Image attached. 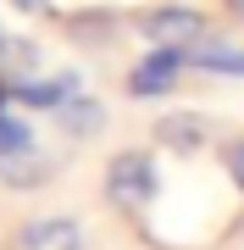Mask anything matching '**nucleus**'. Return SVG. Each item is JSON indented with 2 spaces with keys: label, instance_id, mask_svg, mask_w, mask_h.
Listing matches in <instances>:
<instances>
[{
  "label": "nucleus",
  "instance_id": "15",
  "mask_svg": "<svg viewBox=\"0 0 244 250\" xmlns=\"http://www.w3.org/2000/svg\"><path fill=\"white\" fill-rule=\"evenodd\" d=\"M222 6H227V11H233V17L244 22V0H222Z\"/></svg>",
  "mask_w": 244,
  "mask_h": 250
},
{
  "label": "nucleus",
  "instance_id": "11",
  "mask_svg": "<svg viewBox=\"0 0 244 250\" xmlns=\"http://www.w3.org/2000/svg\"><path fill=\"white\" fill-rule=\"evenodd\" d=\"M67 34H73V39H89V45H106V39H111V17H106V11H83V17L67 22Z\"/></svg>",
  "mask_w": 244,
  "mask_h": 250
},
{
  "label": "nucleus",
  "instance_id": "1",
  "mask_svg": "<svg viewBox=\"0 0 244 250\" xmlns=\"http://www.w3.org/2000/svg\"><path fill=\"white\" fill-rule=\"evenodd\" d=\"M155 189H161V178H155V156L150 150H117L106 161V200L111 206L145 211V206L155 200Z\"/></svg>",
  "mask_w": 244,
  "mask_h": 250
},
{
  "label": "nucleus",
  "instance_id": "6",
  "mask_svg": "<svg viewBox=\"0 0 244 250\" xmlns=\"http://www.w3.org/2000/svg\"><path fill=\"white\" fill-rule=\"evenodd\" d=\"M17 250H83V233L73 217H39L17 228Z\"/></svg>",
  "mask_w": 244,
  "mask_h": 250
},
{
  "label": "nucleus",
  "instance_id": "4",
  "mask_svg": "<svg viewBox=\"0 0 244 250\" xmlns=\"http://www.w3.org/2000/svg\"><path fill=\"white\" fill-rule=\"evenodd\" d=\"M6 95L17 100V106L56 111V106H67L73 95H83V78H78V72H56V78H22V83H11Z\"/></svg>",
  "mask_w": 244,
  "mask_h": 250
},
{
  "label": "nucleus",
  "instance_id": "3",
  "mask_svg": "<svg viewBox=\"0 0 244 250\" xmlns=\"http://www.w3.org/2000/svg\"><path fill=\"white\" fill-rule=\"evenodd\" d=\"M183 67H189V56H183V50H161V45H150V56H145L133 72H128V95H133V100H155V95H167L172 83L183 78Z\"/></svg>",
  "mask_w": 244,
  "mask_h": 250
},
{
  "label": "nucleus",
  "instance_id": "13",
  "mask_svg": "<svg viewBox=\"0 0 244 250\" xmlns=\"http://www.w3.org/2000/svg\"><path fill=\"white\" fill-rule=\"evenodd\" d=\"M222 167H227V178H233L239 195H244V139H227L222 145Z\"/></svg>",
  "mask_w": 244,
  "mask_h": 250
},
{
  "label": "nucleus",
  "instance_id": "2",
  "mask_svg": "<svg viewBox=\"0 0 244 250\" xmlns=\"http://www.w3.org/2000/svg\"><path fill=\"white\" fill-rule=\"evenodd\" d=\"M139 34L150 45H161V50H194L206 39V17L194 6H150L139 17Z\"/></svg>",
  "mask_w": 244,
  "mask_h": 250
},
{
  "label": "nucleus",
  "instance_id": "16",
  "mask_svg": "<svg viewBox=\"0 0 244 250\" xmlns=\"http://www.w3.org/2000/svg\"><path fill=\"white\" fill-rule=\"evenodd\" d=\"M0 56H6V34H0Z\"/></svg>",
  "mask_w": 244,
  "mask_h": 250
},
{
  "label": "nucleus",
  "instance_id": "9",
  "mask_svg": "<svg viewBox=\"0 0 244 250\" xmlns=\"http://www.w3.org/2000/svg\"><path fill=\"white\" fill-rule=\"evenodd\" d=\"M56 123H61L67 139H94L100 128H106V106H100L94 95H73L67 106H56Z\"/></svg>",
  "mask_w": 244,
  "mask_h": 250
},
{
  "label": "nucleus",
  "instance_id": "12",
  "mask_svg": "<svg viewBox=\"0 0 244 250\" xmlns=\"http://www.w3.org/2000/svg\"><path fill=\"white\" fill-rule=\"evenodd\" d=\"M28 145H34V128L0 111V156H6V150H28Z\"/></svg>",
  "mask_w": 244,
  "mask_h": 250
},
{
  "label": "nucleus",
  "instance_id": "8",
  "mask_svg": "<svg viewBox=\"0 0 244 250\" xmlns=\"http://www.w3.org/2000/svg\"><path fill=\"white\" fill-rule=\"evenodd\" d=\"M56 172V161L39 150V145H28V150H6L0 156V184L6 189H39Z\"/></svg>",
  "mask_w": 244,
  "mask_h": 250
},
{
  "label": "nucleus",
  "instance_id": "14",
  "mask_svg": "<svg viewBox=\"0 0 244 250\" xmlns=\"http://www.w3.org/2000/svg\"><path fill=\"white\" fill-rule=\"evenodd\" d=\"M11 6H17V11H28V17H50V11H56L50 0H11Z\"/></svg>",
  "mask_w": 244,
  "mask_h": 250
},
{
  "label": "nucleus",
  "instance_id": "5",
  "mask_svg": "<svg viewBox=\"0 0 244 250\" xmlns=\"http://www.w3.org/2000/svg\"><path fill=\"white\" fill-rule=\"evenodd\" d=\"M155 139H161L172 156H200L206 139H211V123L200 111H167L161 123H155Z\"/></svg>",
  "mask_w": 244,
  "mask_h": 250
},
{
  "label": "nucleus",
  "instance_id": "10",
  "mask_svg": "<svg viewBox=\"0 0 244 250\" xmlns=\"http://www.w3.org/2000/svg\"><path fill=\"white\" fill-rule=\"evenodd\" d=\"M34 72H39V45H34V39H6V56H0V78H6V89L22 83V78H34Z\"/></svg>",
  "mask_w": 244,
  "mask_h": 250
},
{
  "label": "nucleus",
  "instance_id": "7",
  "mask_svg": "<svg viewBox=\"0 0 244 250\" xmlns=\"http://www.w3.org/2000/svg\"><path fill=\"white\" fill-rule=\"evenodd\" d=\"M183 56H189V67H194V72H217V78H244V45H233V39L206 34L194 50H183Z\"/></svg>",
  "mask_w": 244,
  "mask_h": 250
},
{
  "label": "nucleus",
  "instance_id": "17",
  "mask_svg": "<svg viewBox=\"0 0 244 250\" xmlns=\"http://www.w3.org/2000/svg\"><path fill=\"white\" fill-rule=\"evenodd\" d=\"M0 100H6V83H0Z\"/></svg>",
  "mask_w": 244,
  "mask_h": 250
}]
</instances>
